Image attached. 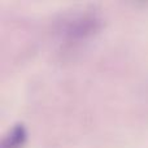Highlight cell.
I'll return each mask as SVG.
<instances>
[{
	"label": "cell",
	"mask_w": 148,
	"mask_h": 148,
	"mask_svg": "<svg viewBox=\"0 0 148 148\" xmlns=\"http://www.w3.org/2000/svg\"><path fill=\"white\" fill-rule=\"evenodd\" d=\"M25 136L23 134L22 127H17L14 130V133L9 136V142L7 143V146H4L5 148H17L18 146H21L22 143V138Z\"/></svg>",
	"instance_id": "6da1fadb"
}]
</instances>
